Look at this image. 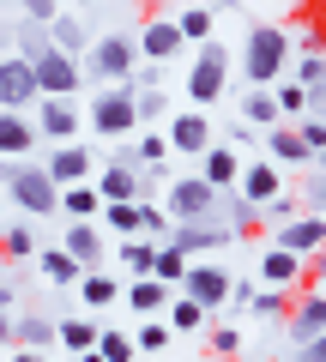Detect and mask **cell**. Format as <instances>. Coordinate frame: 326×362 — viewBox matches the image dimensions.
<instances>
[{
  "label": "cell",
  "instance_id": "cell-1",
  "mask_svg": "<svg viewBox=\"0 0 326 362\" xmlns=\"http://www.w3.org/2000/svg\"><path fill=\"white\" fill-rule=\"evenodd\" d=\"M284 61H290V30L284 25H254L248 30V54H242V73H248L254 90H272L284 78Z\"/></svg>",
  "mask_w": 326,
  "mask_h": 362
},
{
  "label": "cell",
  "instance_id": "cell-2",
  "mask_svg": "<svg viewBox=\"0 0 326 362\" xmlns=\"http://www.w3.org/2000/svg\"><path fill=\"white\" fill-rule=\"evenodd\" d=\"M223 85H230V49L211 37V42H199L194 66H187V97H194V109L211 115V103L223 97Z\"/></svg>",
  "mask_w": 326,
  "mask_h": 362
},
{
  "label": "cell",
  "instance_id": "cell-3",
  "mask_svg": "<svg viewBox=\"0 0 326 362\" xmlns=\"http://www.w3.org/2000/svg\"><path fill=\"white\" fill-rule=\"evenodd\" d=\"M133 66H139L133 37H97L91 49H85V61H78V73H91L97 85H127Z\"/></svg>",
  "mask_w": 326,
  "mask_h": 362
},
{
  "label": "cell",
  "instance_id": "cell-4",
  "mask_svg": "<svg viewBox=\"0 0 326 362\" xmlns=\"http://www.w3.org/2000/svg\"><path fill=\"white\" fill-rule=\"evenodd\" d=\"M163 218H170V223L218 218V194H211L199 175H170V181H163Z\"/></svg>",
  "mask_w": 326,
  "mask_h": 362
},
{
  "label": "cell",
  "instance_id": "cell-5",
  "mask_svg": "<svg viewBox=\"0 0 326 362\" xmlns=\"http://www.w3.org/2000/svg\"><path fill=\"white\" fill-rule=\"evenodd\" d=\"M18 61H30V78H37V97H73L78 90V54H61V49H30V54H18Z\"/></svg>",
  "mask_w": 326,
  "mask_h": 362
},
{
  "label": "cell",
  "instance_id": "cell-6",
  "mask_svg": "<svg viewBox=\"0 0 326 362\" xmlns=\"http://www.w3.org/2000/svg\"><path fill=\"white\" fill-rule=\"evenodd\" d=\"M6 194H13L18 211H30V218H49L54 199H61V187L49 181V169H42V163H13V175H6Z\"/></svg>",
  "mask_w": 326,
  "mask_h": 362
},
{
  "label": "cell",
  "instance_id": "cell-7",
  "mask_svg": "<svg viewBox=\"0 0 326 362\" xmlns=\"http://www.w3.org/2000/svg\"><path fill=\"white\" fill-rule=\"evenodd\" d=\"M85 121H91L103 139H115V145H121L133 127H139V109H133V85H103V97L91 103V115H85Z\"/></svg>",
  "mask_w": 326,
  "mask_h": 362
},
{
  "label": "cell",
  "instance_id": "cell-8",
  "mask_svg": "<svg viewBox=\"0 0 326 362\" xmlns=\"http://www.w3.org/2000/svg\"><path fill=\"white\" fill-rule=\"evenodd\" d=\"M175 296H187V302H199L206 314H218L223 302H230V272H223V266H211V259H187L182 290H175Z\"/></svg>",
  "mask_w": 326,
  "mask_h": 362
},
{
  "label": "cell",
  "instance_id": "cell-9",
  "mask_svg": "<svg viewBox=\"0 0 326 362\" xmlns=\"http://www.w3.org/2000/svg\"><path fill=\"white\" fill-rule=\"evenodd\" d=\"M235 230L223 218H199V223H170V247H182L187 259L194 254H218V247H230Z\"/></svg>",
  "mask_w": 326,
  "mask_h": 362
},
{
  "label": "cell",
  "instance_id": "cell-10",
  "mask_svg": "<svg viewBox=\"0 0 326 362\" xmlns=\"http://www.w3.org/2000/svg\"><path fill=\"white\" fill-rule=\"evenodd\" d=\"M163 145H170L175 157H199L211 145V115L206 109H175L170 127H163Z\"/></svg>",
  "mask_w": 326,
  "mask_h": 362
},
{
  "label": "cell",
  "instance_id": "cell-11",
  "mask_svg": "<svg viewBox=\"0 0 326 362\" xmlns=\"http://www.w3.org/2000/svg\"><path fill=\"white\" fill-rule=\"evenodd\" d=\"M133 49H139L145 66H170L187 42H182V30H175L170 13H157V18H145V30H139V42H133Z\"/></svg>",
  "mask_w": 326,
  "mask_h": 362
},
{
  "label": "cell",
  "instance_id": "cell-12",
  "mask_svg": "<svg viewBox=\"0 0 326 362\" xmlns=\"http://www.w3.org/2000/svg\"><path fill=\"white\" fill-rule=\"evenodd\" d=\"M37 78H30V61H18V54H0V109H37Z\"/></svg>",
  "mask_w": 326,
  "mask_h": 362
},
{
  "label": "cell",
  "instance_id": "cell-13",
  "mask_svg": "<svg viewBox=\"0 0 326 362\" xmlns=\"http://www.w3.org/2000/svg\"><path fill=\"white\" fill-rule=\"evenodd\" d=\"M37 139H54V145H73V133H78V109H73V97H42L37 103Z\"/></svg>",
  "mask_w": 326,
  "mask_h": 362
},
{
  "label": "cell",
  "instance_id": "cell-14",
  "mask_svg": "<svg viewBox=\"0 0 326 362\" xmlns=\"http://www.w3.org/2000/svg\"><path fill=\"white\" fill-rule=\"evenodd\" d=\"M235 199H248L254 211L266 206V199H278L284 194V181H278V163H260V157H254V163H242V175H235V187H230Z\"/></svg>",
  "mask_w": 326,
  "mask_h": 362
},
{
  "label": "cell",
  "instance_id": "cell-15",
  "mask_svg": "<svg viewBox=\"0 0 326 362\" xmlns=\"http://www.w3.org/2000/svg\"><path fill=\"white\" fill-rule=\"evenodd\" d=\"M235 175H242V151L235 145H206L199 151V181H206L211 194H230Z\"/></svg>",
  "mask_w": 326,
  "mask_h": 362
},
{
  "label": "cell",
  "instance_id": "cell-16",
  "mask_svg": "<svg viewBox=\"0 0 326 362\" xmlns=\"http://www.w3.org/2000/svg\"><path fill=\"white\" fill-rule=\"evenodd\" d=\"M320 242H326V223L308 218V211H302V218H290V223H278V247H284V254H296V259H314V254H320Z\"/></svg>",
  "mask_w": 326,
  "mask_h": 362
},
{
  "label": "cell",
  "instance_id": "cell-17",
  "mask_svg": "<svg viewBox=\"0 0 326 362\" xmlns=\"http://www.w3.org/2000/svg\"><path fill=\"white\" fill-rule=\"evenodd\" d=\"M30 151H37V127H30V115L0 109V157H6V163H25Z\"/></svg>",
  "mask_w": 326,
  "mask_h": 362
},
{
  "label": "cell",
  "instance_id": "cell-18",
  "mask_svg": "<svg viewBox=\"0 0 326 362\" xmlns=\"http://www.w3.org/2000/svg\"><path fill=\"white\" fill-rule=\"evenodd\" d=\"M42 169H49V181H54V187H78V181H91V151H85V145L73 139V145H61V151H54Z\"/></svg>",
  "mask_w": 326,
  "mask_h": 362
},
{
  "label": "cell",
  "instance_id": "cell-19",
  "mask_svg": "<svg viewBox=\"0 0 326 362\" xmlns=\"http://www.w3.org/2000/svg\"><path fill=\"white\" fill-rule=\"evenodd\" d=\"M91 187H97V199H103V206H127V199H139V169L103 163V175H97Z\"/></svg>",
  "mask_w": 326,
  "mask_h": 362
},
{
  "label": "cell",
  "instance_id": "cell-20",
  "mask_svg": "<svg viewBox=\"0 0 326 362\" xmlns=\"http://www.w3.org/2000/svg\"><path fill=\"white\" fill-rule=\"evenodd\" d=\"M61 254H73L85 272H97V259H103V230H97V223H66Z\"/></svg>",
  "mask_w": 326,
  "mask_h": 362
},
{
  "label": "cell",
  "instance_id": "cell-21",
  "mask_svg": "<svg viewBox=\"0 0 326 362\" xmlns=\"http://www.w3.org/2000/svg\"><path fill=\"white\" fill-rule=\"evenodd\" d=\"M121 302H127V308H139V314H163L170 308V290L157 284V278H133V284H121Z\"/></svg>",
  "mask_w": 326,
  "mask_h": 362
},
{
  "label": "cell",
  "instance_id": "cell-22",
  "mask_svg": "<svg viewBox=\"0 0 326 362\" xmlns=\"http://www.w3.org/2000/svg\"><path fill=\"white\" fill-rule=\"evenodd\" d=\"M320 326H326V296H320V290H308V296L290 308V332L308 344V338H320Z\"/></svg>",
  "mask_w": 326,
  "mask_h": 362
},
{
  "label": "cell",
  "instance_id": "cell-23",
  "mask_svg": "<svg viewBox=\"0 0 326 362\" xmlns=\"http://www.w3.org/2000/svg\"><path fill=\"white\" fill-rule=\"evenodd\" d=\"M54 211H66L73 223H91L97 211H103V199H97L91 181H78V187H61V199H54Z\"/></svg>",
  "mask_w": 326,
  "mask_h": 362
},
{
  "label": "cell",
  "instance_id": "cell-24",
  "mask_svg": "<svg viewBox=\"0 0 326 362\" xmlns=\"http://www.w3.org/2000/svg\"><path fill=\"white\" fill-rule=\"evenodd\" d=\"M302 266H308V259L284 254V247H272V254H260V278H266V290H284V284H296V278H302Z\"/></svg>",
  "mask_w": 326,
  "mask_h": 362
},
{
  "label": "cell",
  "instance_id": "cell-25",
  "mask_svg": "<svg viewBox=\"0 0 326 362\" xmlns=\"http://www.w3.org/2000/svg\"><path fill=\"white\" fill-rule=\"evenodd\" d=\"M0 259H6V266L37 259V230H30V223H6V230H0Z\"/></svg>",
  "mask_w": 326,
  "mask_h": 362
},
{
  "label": "cell",
  "instance_id": "cell-26",
  "mask_svg": "<svg viewBox=\"0 0 326 362\" xmlns=\"http://www.w3.org/2000/svg\"><path fill=\"white\" fill-rule=\"evenodd\" d=\"M78 296H85V308H115V302H121V278H109V272H85V278H78Z\"/></svg>",
  "mask_w": 326,
  "mask_h": 362
},
{
  "label": "cell",
  "instance_id": "cell-27",
  "mask_svg": "<svg viewBox=\"0 0 326 362\" xmlns=\"http://www.w3.org/2000/svg\"><path fill=\"white\" fill-rule=\"evenodd\" d=\"M182 272H187V254L182 247H170V242H157V254H151V278L163 290H182Z\"/></svg>",
  "mask_w": 326,
  "mask_h": 362
},
{
  "label": "cell",
  "instance_id": "cell-28",
  "mask_svg": "<svg viewBox=\"0 0 326 362\" xmlns=\"http://www.w3.org/2000/svg\"><path fill=\"white\" fill-rule=\"evenodd\" d=\"M37 266H42L49 284H78V278H85V266H78L73 254H61V247H37Z\"/></svg>",
  "mask_w": 326,
  "mask_h": 362
},
{
  "label": "cell",
  "instance_id": "cell-29",
  "mask_svg": "<svg viewBox=\"0 0 326 362\" xmlns=\"http://www.w3.org/2000/svg\"><path fill=\"white\" fill-rule=\"evenodd\" d=\"M115 254H121V272H127V284H133V278H151V254H157V242H145V235H127Z\"/></svg>",
  "mask_w": 326,
  "mask_h": 362
},
{
  "label": "cell",
  "instance_id": "cell-30",
  "mask_svg": "<svg viewBox=\"0 0 326 362\" xmlns=\"http://www.w3.org/2000/svg\"><path fill=\"white\" fill-rule=\"evenodd\" d=\"M42 37H49V49H61V54H85V30H78V18H66V13H54L49 25H42Z\"/></svg>",
  "mask_w": 326,
  "mask_h": 362
},
{
  "label": "cell",
  "instance_id": "cell-31",
  "mask_svg": "<svg viewBox=\"0 0 326 362\" xmlns=\"http://www.w3.org/2000/svg\"><path fill=\"white\" fill-rule=\"evenodd\" d=\"M13 344H25V350H49V344H54V320H49V314H18Z\"/></svg>",
  "mask_w": 326,
  "mask_h": 362
},
{
  "label": "cell",
  "instance_id": "cell-32",
  "mask_svg": "<svg viewBox=\"0 0 326 362\" xmlns=\"http://www.w3.org/2000/svg\"><path fill=\"white\" fill-rule=\"evenodd\" d=\"M175 30H182V42H211V6H182V13H170Z\"/></svg>",
  "mask_w": 326,
  "mask_h": 362
},
{
  "label": "cell",
  "instance_id": "cell-33",
  "mask_svg": "<svg viewBox=\"0 0 326 362\" xmlns=\"http://www.w3.org/2000/svg\"><path fill=\"white\" fill-rule=\"evenodd\" d=\"M242 121L272 133V127H278V103H272V90H248V97H242Z\"/></svg>",
  "mask_w": 326,
  "mask_h": 362
},
{
  "label": "cell",
  "instance_id": "cell-34",
  "mask_svg": "<svg viewBox=\"0 0 326 362\" xmlns=\"http://www.w3.org/2000/svg\"><path fill=\"white\" fill-rule=\"evenodd\" d=\"M91 356H97V362H133L139 350H133V338H127V332H115V326H109V332H97Z\"/></svg>",
  "mask_w": 326,
  "mask_h": 362
},
{
  "label": "cell",
  "instance_id": "cell-35",
  "mask_svg": "<svg viewBox=\"0 0 326 362\" xmlns=\"http://www.w3.org/2000/svg\"><path fill=\"white\" fill-rule=\"evenodd\" d=\"M211 314L199 308V302H187V296H170V332H199Z\"/></svg>",
  "mask_w": 326,
  "mask_h": 362
},
{
  "label": "cell",
  "instance_id": "cell-36",
  "mask_svg": "<svg viewBox=\"0 0 326 362\" xmlns=\"http://www.w3.org/2000/svg\"><path fill=\"white\" fill-rule=\"evenodd\" d=\"M133 109H139V121H163V115H170V85L133 90Z\"/></svg>",
  "mask_w": 326,
  "mask_h": 362
},
{
  "label": "cell",
  "instance_id": "cell-37",
  "mask_svg": "<svg viewBox=\"0 0 326 362\" xmlns=\"http://www.w3.org/2000/svg\"><path fill=\"white\" fill-rule=\"evenodd\" d=\"M54 338H61L66 350H78V356H85V350L97 344V326H91V320H61V326H54Z\"/></svg>",
  "mask_w": 326,
  "mask_h": 362
},
{
  "label": "cell",
  "instance_id": "cell-38",
  "mask_svg": "<svg viewBox=\"0 0 326 362\" xmlns=\"http://www.w3.org/2000/svg\"><path fill=\"white\" fill-rule=\"evenodd\" d=\"M320 73H326V61H320V42H308V54L296 61V78H290V85H302V90L314 97V90H320Z\"/></svg>",
  "mask_w": 326,
  "mask_h": 362
},
{
  "label": "cell",
  "instance_id": "cell-39",
  "mask_svg": "<svg viewBox=\"0 0 326 362\" xmlns=\"http://www.w3.org/2000/svg\"><path fill=\"white\" fill-rule=\"evenodd\" d=\"M266 145H272V157H278V163H314V157L302 151V139H296L290 127H272V139H266Z\"/></svg>",
  "mask_w": 326,
  "mask_h": 362
},
{
  "label": "cell",
  "instance_id": "cell-40",
  "mask_svg": "<svg viewBox=\"0 0 326 362\" xmlns=\"http://www.w3.org/2000/svg\"><path fill=\"white\" fill-rule=\"evenodd\" d=\"M272 103H278V121H284V115H308V90L278 78V85H272Z\"/></svg>",
  "mask_w": 326,
  "mask_h": 362
},
{
  "label": "cell",
  "instance_id": "cell-41",
  "mask_svg": "<svg viewBox=\"0 0 326 362\" xmlns=\"http://www.w3.org/2000/svg\"><path fill=\"white\" fill-rule=\"evenodd\" d=\"M133 206H139V235H145V242H157V235L170 242V218H163V206H151V199H133Z\"/></svg>",
  "mask_w": 326,
  "mask_h": 362
},
{
  "label": "cell",
  "instance_id": "cell-42",
  "mask_svg": "<svg viewBox=\"0 0 326 362\" xmlns=\"http://www.w3.org/2000/svg\"><path fill=\"white\" fill-rule=\"evenodd\" d=\"M103 223L127 242V235H139V206H133V199H127V206H103Z\"/></svg>",
  "mask_w": 326,
  "mask_h": 362
},
{
  "label": "cell",
  "instance_id": "cell-43",
  "mask_svg": "<svg viewBox=\"0 0 326 362\" xmlns=\"http://www.w3.org/2000/svg\"><path fill=\"white\" fill-rule=\"evenodd\" d=\"M296 139H302V151L320 163V151H326V121L320 115H302V127H296Z\"/></svg>",
  "mask_w": 326,
  "mask_h": 362
},
{
  "label": "cell",
  "instance_id": "cell-44",
  "mask_svg": "<svg viewBox=\"0 0 326 362\" xmlns=\"http://www.w3.org/2000/svg\"><path fill=\"white\" fill-rule=\"evenodd\" d=\"M170 338H175V332H170V320H145V326H139V338H133V350H170Z\"/></svg>",
  "mask_w": 326,
  "mask_h": 362
},
{
  "label": "cell",
  "instance_id": "cell-45",
  "mask_svg": "<svg viewBox=\"0 0 326 362\" xmlns=\"http://www.w3.org/2000/svg\"><path fill=\"white\" fill-rule=\"evenodd\" d=\"M211 356H242V332L235 326H211Z\"/></svg>",
  "mask_w": 326,
  "mask_h": 362
},
{
  "label": "cell",
  "instance_id": "cell-46",
  "mask_svg": "<svg viewBox=\"0 0 326 362\" xmlns=\"http://www.w3.org/2000/svg\"><path fill=\"white\" fill-rule=\"evenodd\" d=\"M248 308H254V314H290V302H284V290H266V296L254 290V302H248Z\"/></svg>",
  "mask_w": 326,
  "mask_h": 362
},
{
  "label": "cell",
  "instance_id": "cell-47",
  "mask_svg": "<svg viewBox=\"0 0 326 362\" xmlns=\"http://www.w3.org/2000/svg\"><path fill=\"white\" fill-rule=\"evenodd\" d=\"M54 13H61V6H54V0H25V18H30V25H49Z\"/></svg>",
  "mask_w": 326,
  "mask_h": 362
},
{
  "label": "cell",
  "instance_id": "cell-48",
  "mask_svg": "<svg viewBox=\"0 0 326 362\" xmlns=\"http://www.w3.org/2000/svg\"><path fill=\"white\" fill-rule=\"evenodd\" d=\"M296 362H326V338H308V344L296 350Z\"/></svg>",
  "mask_w": 326,
  "mask_h": 362
},
{
  "label": "cell",
  "instance_id": "cell-49",
  "mask_svg": "<svg viewBox=\"0 0 326 362\" xmlns=\"http://www.w3.org/2000/svg\"><path fill=\"white\" fill-rule=\"evenodd\" d=\"M6 362H49V356H42V350H25V344H18V350H13Z\"/></svg>",
  "mask_w": 326,
  "mask_h": 362
},
{
  "label": "cell",
  "instance_id": "cell-50",
  "mask_svg": "<svg viewBox=\"0 0 326 362\" xmlns=\"http://www.w3.org/2000/svg\"><path fill=\"white\" fill-rule=\"evenodd\" d=\"M18 302V290H13V278H0V308H13Z\"/></svg>",
  "mask_w": 326,
  "mask_h": 362
},
{
  "label": "cell",
  "instance_id": "cell-51",
  "mask_svg": "<svg viewBox=\"0 0 326 362\" xmlns=\"http://www.w3.org/2000/svg\"><path fill=\"white\" fill-rule=\"evenodd\" d=\"M0 344H13V314L0 308Z\"/></svg>",
  "mask_w": 326,
  "mask_h": 362
},
{
  "label": "cell",
  "instance_id": "cell-52",
  "mask_svg": "<svg viewBox=\"0 0 326 362\" xmlns=\"http://www.w3.org/2000/svg\"><path fill=\"white\" fill-rule=\"evenodd\" d=\"M211 6H218V13H235V0H211Z\"/></svg>",
  "mask_w": 326,
  "mask_h": 362
},
{
  "label": "cell",
  "instance_id": "cell-53",
  "mask_svg": "<svg viewBox=\"0 0 326 362\" xmlns=\"http://www.w3.org/2000/svg\"><path fill=\"white\" fill-rule=\"evenodd\" d=\"M6 175H13V163H6V157H0V181H6Z\"/></svg>",
  "mask_w": 326,
  "mask_h": 362
},
{
  "label": "cell",
  "instance_id": "cell-54",
  "mask_svg": "<svg viewBox=\"0 0 326 362\" xmlns=\"http://www.w3.org/2000/svg\"><path fill=\"white\" fill-rule=\"evenodd\" d=\"M78 362H97V356H91V350H85V356H78Z\"/></svg>",
  "mask_w": 326,
  "mask_h": 362
}]
</instances>
